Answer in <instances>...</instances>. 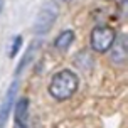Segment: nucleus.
Returning a JSON list of instances; mask_svg holds the SVG:
<instances>
[{
	"mask_svg": "<svg viewBox=\"0 0 128 128\" xmlns=\"http://www.w3.org/2000/svg\"><path fill=\"white\" fill-rule=\"evenodd\" d=\"M72 40H74V32L66 30V32H62V34L58 36V39L54 40V46H56L58 49H68V47L72 44Z\"/></svg>",
	"mask_w": 128,
	"mask_h": 128,
	"instance_id": "obj_8",
	"label": "nucleus"
},
{
	"mask_svg": "<svg viewBox=\"0 0 128 128\" xmlns=\"http://www.w3.org/2000/svg\"><path fill=\"white\" fill-rule=\"evenodd\" d=\"M4 2H5V0H0V14H2V7H4Z\"/></svg>",
	"mask_w": 128,
	"mask_h": 128,
	"instance_id": "obj_10",
	"label": "nucleus"
},
{
	"mask_svg": "<svg viewBox=\"0 0 128 128\" xmlns=\"http://www.w3.org/2000/svg\"><path fill=\"white\" fill-rule=\"evenodd\" d=\"M115 30L108 26H100L93 29L91 32V47L94 49L96 52H104L108 51L113 40H115Z\"/></svg>",
	"mask_w": 128,
	"mask_h": 128,
	"instance_id": "obj_2",
	"label": "nucleus"
},
{
	"mask_svg": "<svg viewBox=\"0 0 128 128\" xmlns=\"http://www.w3.org/2000/svg\"><path fill=\"white\" fill-rule=\"evenodd\" d=\"M27 113H29V100L22 98L15 104V123L20 128H29L27 125Z\"/></svg>",
	"mask_w": 128,
	"mask_h": 128,
	"instance_id": "obj_6",
	"label": "nucleus"
},
{
	"mask_svg": "<svg viewBox=\"0 0 128 128\" xmlns=\"http://www.w3.org/2000/svg\"><path fill=\"white\" fill-rule=\"evenodd\" d=\"M56 19H58V8H56V5H52V4L44 5V8L39 12L37 19H36L34 32L39 34V36H42V34H46V32H49V30H51V27L54 26Z\"/></svg>",
	"mask_w": 128,
	"mask_h": 128,
	"instance_id": "obj_3",
	"label": "nucleus"
},
{
	"mask_svg": "<svg viewBox=\"0 0 128 128\" xmlns=\"http://www.w3.org/2000/svg\"><path fill=\"white\" fill-rule=\"evenodd\" d=\"M17 88H19V83L14 81V83L10 84L8 91L5 93L4 100H2V104H0V128L5 126L7 120H8V116H10V113H12V106H14V101H15Z\"/></svg>",
	"mask_w": 128,
	"mask_h": 128,
	"instance_id": "obj_4",
	"label": "nucleus"
},
{
	"mask_svg": "<svg viewBox=\"0 0 128 128\" xmlns=\"http://www.w3.org/2000/svg\"><path fill=\"white\" fill-rule=\"evenodd\" d=\"M78 86H79V79L72 71L64 69L58 72L52 78L51 84H49V93L52 98H56L59 101H64L76 93Z\"/></svg>",
	"mask_w": 128,
	"mask_h": 128,
	"instance_id": "obj_1",
	"label": "nucleus"
},
{
	"mask_svg": "<svg viewBox=\"0 0 128 128\" xmlns=\"http://www.w3.org/2000/svg\"><path fill=\"white\" fill-rule=\"evenodd\" d=\"M66 2H68V0H66Z\"/></svg>",
	"mask_w": 128,
	"mask_h": 128,
	"instance_id": "obj_11",
	"label": "nucleus"
},
{
	"mask_svg": "<svg viewBox=\"0 0 128 128\" xmlns=\"http://www.w3.org/2000/svg\"><path fill=\"white\" fill-rule=\"evenodd\" d=\"M40 46V42L39 40H34V42H30V46H29V49H27L26 56L22 58V61H20V64L17 66V74H20L22 71H24V68H27L29 64H30V61L34 59V56H36V52H37V47Z\"/></svg>",
	"mask_w": 128,
	"mask_h": 128,
	"instance_id": "obj_7",
	"label": "nucleus"
},
{
	"mask_svg": "<svg viewBox=\"0 0 128 128\" xmlns=\"http://www.w3.org/2000/svg\"><path fill=\"white\" fill-rule=\"evenodd\" d=\"M20 46H22V37L17 36V37L14 39V44H12V47H10V51H8V58H15V56H17Z\"/></svg>",
	"mask_w": 128,
	"mask_h": 128,
	"instance_id": "obj_9",
	"label": "nucleus"
},
{
	"mask_svg": "<svg viewBox=\"0 0 128 128\" xmlns=\"http://www.w3.org/2000/svg\"><path fill=\"white\" fill-rule=\"evenodd\" d=\"M111 59L116 64H125L126 62V54H128V39L125 34H122L120 37H115L113 44H111Z\"/></svg>",
	"mask_w": 128,
	"mask_h": 128,
	"instance_id": "obj_5",
	"label": "nucleus"
}]
</instances>
